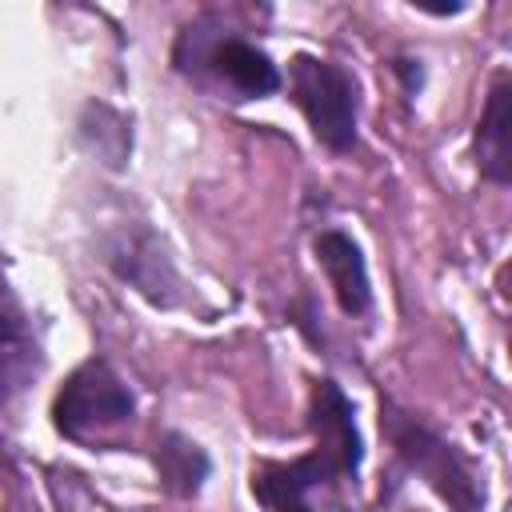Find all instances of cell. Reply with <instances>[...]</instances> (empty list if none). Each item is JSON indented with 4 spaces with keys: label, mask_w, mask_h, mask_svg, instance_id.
<instances>
[{
    "label": "cell",
    "mask_w": 512,
    "mask_h": 512,
    "mask_svg": "<svg viewBox=\"0 0 512 512\" xmlns=\"http://www.w3.org/2000/svg\"><path fill=\"white\" fill-rule=\"evenodd\" d=\"M476 164L496 184L512 180V88L508 80H496L488 96V108L476 132Z\"/></svg>",
    "instance_id": "7"
},
{
    "label": "cell",
    "mask_w": 512,
    "mask_h": 512,
    "mask_svg": "<svg viewBox=\"0 0 512 512\" xmlns=\"http://www.w3.org/2000/svg\"><path fill=\"white\" fill-rule=\"evenodd\" d=\"M32 368V340L12 312V304L0 300V384H16Z\"/></svg>",
    "instance_id": "10"
},
{
    "label": "cell",
    "mask_w": 512,
    "mask_h": 512,
    "mask_svg": "<svg viewBox=\"0 0 512 512\" xmlns=\"http://www.w3.org/2000/svg\"><path fill=\"white\" fill-rule=\"evenodd\" d=\"M208 64L216 68V76H224L244 96H268V92L280 88L276 64L260 48H252L244 40H232V36L228 40H216L212 52H208Z\"/></svg>",
    "instance_id": "8"
},
{
    "label": "cell",
    "mask_w": 512,
    "mask_h": 512,
    "mask_svg": "<svg viewBox=\"0 0 512 512\" xmlns=\"http://www.w3.org/2000/svg\"><path fill=\"white\" fill-rule=\"evenodd\" d=\"M52 416H56V428L64 436H72V440L104 436V432L128 424V416H132V392L124 388V380L104 360H88L56 392Z\"/></svg>",
    "instance_id": "2"
},
{
    "label": "cell",
    "mask_w": 512,
    "mask_h": 512,
    "mask_svg": "<svg viewBox=\"0 0 512 512\" xmlns=\"http://www.w3.org/2000/svg\"><path fill=\"white\" fill-rule=\"evenodd\" d=\"M312 436H316L312 452L336 476L352 480L356 468H360V436H356V424H352V408H348L344 392L332 380L316 384V396H312Z\"/></svg>",
    "instance_id": "5"
},
{
    "label": "cell",
    "mask_w": 512,
    "mask_h": 512,
    "mask_svg": "<svg viewBox=\"0 0 512 512\" xmlns=\"http://www.w3.org/2000/svg\"><path fill=\"white\" fill-rule=\"evenodd\" d=\"M340 476L316 456H300L288 464H256L252 468V492L268 512H316L312 496L324 488H336Z\"/></svg>",
    "instance_id": "4"
},
{
    "label": "cell",
    "mask_w": 512,
    "mask_h": 512,
    "mask_svg": "<svg viewBox=\"0 0 512 512\" xmlns=\"http://www.w3.org/2000/svg\"><path fill=\"white\" fill-rule=\"evenodd\" d=\"M316 260H320L340 308L348 316L364 312L368 308V268H364L360 248L344 232H320L316 236Z\"/></svg>",
    "instance_id": "6"
},
{
    "label": "cell",
    "mask_w": 512,
    "mask_h": 512,
    "mask_svg": "<svg viewBox=\"0 0 512 512\" xmlns=\"http://www.w3.org/2000/svg\"><path fill=\"white\" fill-rule=\"evenodd\" d=\"M384 432H388L392 448L400 452V460H404L428 488H436L456 512H476V504H480L476 484H472L468 468L460 464V456H456L436 432H428L416 416L396 412L392 404L384 408Z\"/></svg>",
    "instance_id": "3"
},
{
    "label": "cell",
    "mask_w": 512,
    "mask_h": 512,
    "mask_svg": "<svg viewBox=\"0 0 512 512\" xmlns=\"http://www.w3.org/2000/svg\"><path fill=\"white\" fill-rule=\"evenodd\" d=\"M156 464H160V480H164L172 492H180V496L196 492L200 480L208 476V456H204L192 440H184V436H176V432L160 440Z\"/></svg>",
    "instance_id": "9"
},
{
    "label": "cell",
    "mask_w": 512,
    "mask_h": 512,
    "mask_svg": "<svg viewBox=\"0 0 512 512\" xmlns=\"http://www.w3.org/2000/svg\"><path fill=\"white\" fill-rule=\"evenodd\" d=\"M288 92L308 116L316 140L336 152L356 144V88L344 68L316 56H296L288 64Z\"/></svg>",
    "instance_id": "1"
}]
</instances>
